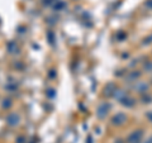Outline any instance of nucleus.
<instances>
[{"instance_id": "10", "label": "nucleus", "mask_w": 152, "mask_h": 143, "mask_svg": "<svg viewBox=\"0 0 152 143\" xmlns=\"http://www.w3.org/2000/svg\"><path fill=\"white\" fill-rule=\"evenodd\" d=\"M8 52L9 53H18V46H17V43L15 42H9L8 43Z\"/></svg>"}, {"instance_id": "13", "label": "nucleus", "mask_w": 152, "mask_h": 143, "mask_svg": "<svg viewBox=\"0 0 152 143\" xmlns=\"http://www.w3.org/2000/svg\"><path fill=\"white\" fill-rule=\"evenodd\" d=\"M65 6H66V4L63 1H57L56 5H55V9H56V10H61V9H63Z\"/></svg>"}, {"instance_id": "9", "label": "nucleus", "mask_w": 152, "mask_h": 143, "mask_svg": "<svg viewBox=\"0 0 152 143\" xmlns=\"http://www.w3.org/2000/svg\"><path fill=\"white\" fill-rule=\"evenodd\" d=\"M117 89V86L113 84V82H109V84L107 85L105 87H104V95H107V96H110V95H113L114 90Z\"/></svg>"}, {"instance_id": "16", "label": "nucleus", "mask_w": 152, "mask_h": 143, "mask_svg": "<svg viewBox=\"0 0 152 143\" xmlns=\"http://www.w3.org/2000/svg\"><path fill=\"white\" fill-rule=\"evenodd\" d=\"M146 117H147V119H148V120H150V122L152 123V112L147 113V115H146Z\"/></svg>"}, {"instance_id": "5", "label": "nucleus", "mask_w": 152, "mask_h": 143, "mask_svg": "<svg viewBox=\"0 0 152 143\" xmlns=\"http://www.w3.org/2000/svg\"><path fill=\"white\" fill-rule=\"evenodd\" d=\"M148 87H150L148 86V84L147 82H145V81H138V82H136V84L133 85V90L137 91V93H139V94L147 93Z\"/></svg>"}, {"instance_id": "2", "label": "nucleus", "mask_w": 152, "mask_h": 143, "mask_svg": "<svg viewBox=\"0 0 152 143\" xmlns=\"http://www.w3.org/2000/svg\"><path fill=\"white\" fill-rule=\"evenodd\" d=\"M142 138H143V131L142 129H137L133 131L131 134L127 137V143H142Z\"/></svg>"}, {"instance_id": "14", "label": "nucleus", "mask_w": 152, "mask_h": 143, "mask_svg": "<svg viewBox=\"0 0 152 143\" xmlns=\"http://www.w3.org/2000/svg\"><path fill=\"white\" fill-rule=\"evenodd\" d=\"M143 68H145L147 72H150V74H152V62H147V63H145Z\"/></svg>"}, {"instance_id": "15", "label": "nucleus", "mask_w": 152, "mask_h": 143, "mask_svg": "<svg viewBox=\"0 0 152 143\" xmlns=\"http://www.w3.org/2000/svg\"><path fill=\"white\" fill-rule=\"evenodd\" d=\"M150 43H152V34H151V36H148V37L143 41V44H150Z\"/></svg>"}, {"instance_id": "12", "label": "nucleus", "mask_w": 152, "mask_h": 143, "mask_svg": "<svg viewBox=\"0 0 152 143\" xmlns=\"http://www.w3.org/2000/svg\"><path fill=\"white\" fill-rule=\"evenodd\" d=\"M12 106V100L10 99H4L3 100V108L4 109H9Z\"/></svg>"}, {"instance_id": "11", "label": "nucleus", "mask_w": 152, "mask_h": 143, "mask_svg": "<svg viewBox=\"0 0 152 143\" xmlns=\"http://www.w3.org/2000/svg\"><path fill=\"white\" fill-rule=\"evenodd\" d=\"M141 101H142L143 104H151V103H152V95H151V94H148V93L142 94V96H141Z\"/></svg>"}, {"instance_id": "6", "label": "nucleus", "mask_w": 152, "mask_h": 143, "mask_svg": "<svg viewBox=\"0 0 152 143\" xmlns=\"http://www.w3.org/2000/svg\"><path fill=\"white\" fill-rule=\"evenodd\" d=\"M141 71H131V72H128V74L126 75V81H128V82H136L138 80L139 77H141Z\"/></svg>"}, {"instance_id": "3", "label": "nucleus", "mask_w": 152, "mask_h": 143, "mask_svg": "<svg viewBox=\"0 0 152 143\" xmlns=\"http://www.w3.org/2000/svg\"><path fill=\"white\" fill-rule=\"evenodd\" d=\"M5 122L9 127H17L20 123V115L18 113H10L6 115Z\"/></svg>"}, {"instance_id": "4", "label": "nucleus", "mask_w": 152, "mask_h": 143, "mask_svg": "<svg viewBox=\"0 0 152 143\" xmlns=\"http://www.w3.org/2000/svg\"><path fill=\"white\" fill-rule=\"evenodd\" d=\"M127 122V115L124 113H122V112H119V113H117L112 118V124L113 125H123L124 123Z\"/></svg>"}, {"instance_id": "17", "label": "nucleus", "mask_w": 152, "mask_h": 143, "mask_svg": "<svg viewBox=\"0 0 152 143\" xmlns=\"http://www.w3.org/2000/svg\"><path fill=\"white\" fill-rule=\"evenodd\" d=\"M146 6H148L150 9H152V0H148V1L146 3Z\"/></svg>"}, {"instance_id": "19", "label": "nucleus", "mask_w": 152, "mask_h": 143, "mask_svg": "<svg viewBox=\"0 0 152 143\" xmlns=\"http://www.w3.org/2000/svg\"><path fill=\"white\" fill-rule=\"evenodd\" d=\"M145 143H152V137H150L148 139H146V141H145Z\"/></svg>"}, {"instance_id": "8", "label": "nucleus", "mask_w": 152, "mask_h": 143, "mask_svg": "<svg viewBox=\"0 0 152 143\" xmlns=\"http://www.w3.org/2000/svg\"><path fill=\"white\" fill-rule=\"evenodd\" d=\"M120 104H122L123 106H126V108H133L136 105V100L133 99L132 96H129V95H127V96L123 99L122 101H120Z\"/></svg>"}, {"instance_id": "1", "label": "nucleus", "mask_w": 152, "mask_h": 143, "mask_svg": "<svg viewBox=\"0 0 152 143\" xmlns=\"http://www.w3.org/2000/svg\"><path fill=\"white\" fill-rule=\"evenodd\" d=\"M110 109H112V105H110L109 103H100L96 108V117L99 119L107 118V115H108V113L110 112Z\"/></svg>"}, {"instance_id": "18", "label": "nucleus", "mask_w": 152, "mask_h": 143, "mask_svg": "<svg viewBox=\"0 0 152 143\" xmlns=\"http://www.w3.org/2000/svg\"><path fill=\"white\" fill-rule=\"evenodd\" d=\"M17 143H25L24 138H23V137H19V138L17 139Z\"/></svg>"}, {"instance_id": "7", "label": "nucleus", "mask_w": 152, "mask_h": 143, "mask_svg": "<svg viewBox=\"0 0 152 143\" xmlns=\"http://www.w3.org/2000/svg\"><path fill=\"white\" fill-rule=\"evenodd\" d=\"M127 95H128V94H127L124 90H122V89H118V87H117L115 90H114V93H113V95H112V96H113L115 100H118V101H122V100H123V99H124V98L127 96Z\"/></svg>"}]
</instances>
